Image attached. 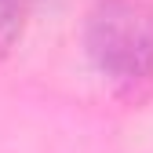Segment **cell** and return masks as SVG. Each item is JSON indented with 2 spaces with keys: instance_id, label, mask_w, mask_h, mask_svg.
Instances as JSON below:
<instances>
[{
  "instance_id": "cell-1",
  "label": "cell",
  "mask_w": 153,
  "mask_h": 153,
  "mask_svg": "<svg viewBox=\"0 0 153 153\" xmlns=\"http://www.w3.org/2000/svg\"><path fill=\"white\" fill-rule=\"evenodd\" d=\"M91 62L117 84L153 80V4L99 0L84 26Z\"/></svg>"
},
{
  "instance_id": "cell-2",
  "label": "cell",
  "mask_w": 153,
  "mask_h": 153,
  "mask_svg": "<svg viewBox=\"0 0 153 153\" xmlns=\"http://www.w3.org/2000/svg\"><path fill=\"white\" fill-rule=\"evenodd\" d=\"M18 36H22V0H0V59L11 55Z\"/></svg>"
}]
</instances>
